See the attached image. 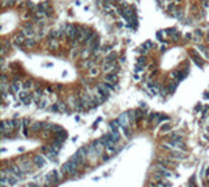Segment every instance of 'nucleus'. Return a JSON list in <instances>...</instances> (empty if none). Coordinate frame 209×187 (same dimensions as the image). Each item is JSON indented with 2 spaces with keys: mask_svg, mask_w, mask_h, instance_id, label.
I'll return each mask as SVG.
<instances>
[{
  "mask_svg": "<svg viewBox=\"0 0 209 187\" xmlns=\"http://www.w3.org/2000/svg\"><path fill=\"white\" fill-rule=\"evenodd\" d=\"M28 187H38V186H37V185H35V183H30V185H29Z\"/></svg>",
  "mask_w": 209,
  "mask_h": 187,
  "instance_id": "obj_32",
  "label": "nucleus"
},
{
  "mask_svg": "<svg viewBox=\"0 0 209 187\" xmlns=\"http://www.w3.org/2000/svg\"><path fill=\"white\" fill-rule=\"evenodd\" d=\"M150 47H152V43H150V42H148V43H144V45H143V48H146V50H149Z\"/></svg>",
  "mask_w": 209,
  "mask_h": 187,
  "instance_id": "obj_27",
  "label": "nucleus"
},
{
  "mask_svg": "<svg viewBox=\"0 0 209 187\" xmlns=\"http://www.w3.org/2000/svg\"><path fill=\"white\" fill-rule=\"evenodd\" d=\"M41 95H42V90H41V89H37V90H35V95H34V101H35V102H39Z\"/></svg>",
  "mask_w": 209,
  "mask_h": 187,
  "instance_id": "obj_14",
  "label": "nucleus"
},
{
  "mask_svg": "<svg viewBox=\"0 0 209 187\" xmlns=\"http://www.w3.org/2000/svg\"><path fill=\"white\" fill-rule=\"evenodd\" d=\"M31 86H33V81L28 80V81H25V83H24V88L25 89H30Z\"/></svg>",
  "mask_w": 209,
  "mask_h": 187,
  "instance_id": "obj_20",
  "label": "nucleus"
},
{
  "mask_svg": "<svg viewBox=\"0 0 209 187\" xmlns=\"http://www.w3.org/2000/svg\"><path fill=\"white\" fill-rule=\"evenodd\" d=\"M93 66H94V62H92V60H86L85 63H83L84 68H92Z\"/></svg>",
  "mask_w": 209,
  "mask_h": 187,
  "instance_id": "obj_17",
  "label": "nucleus"
},
{
  "mask_svg": "<svg viewBox=\"0 0 209 187\" xmlns=\"http://www.w3.org/2000/svg\"><path fill=\"white\" fill-rule=\"evenodd\" d=\"M115 59H116V52H111L104 58V63H114L112 60H115Z\"/></svg>",
  "mask_w": 209,
  "mask_h": 187,
  "instance_id": "obj_10",
  "label": "nucleus"
},
{
  "mask_svg": "<svg viewBox=\"0 0 209 187\" xmlns=\"http://www.w3.org/2000/svg\"><path fill=\"white\" fill-rule=\"evenodd\" d=\"M143 115H144V114H143V111L141 110H136L135 111V117H136V119H140V118H143Z\"/></svg>",
  "mask_w": 209,
  "mask_h": 187,
  "instance_id": "obj_21",
  "label": "nucleus"
},
{
  "mask_svg": "<svg viewBox=\"0 0 209 187\" xmlns=\"http://www.w3.org/2000/svg\"><path fill=\"white\" fill-rule=\"evenodd\" d=\"M65 34L68 35L69 39H73V38H77V30L73 25H67L65 26Z\"/></svg>",
  "mask_w": 209,
  "mask_h": 187,
  "instance_id": "obj_2",
  "label": "nucleus"
},
{
  "mask_svg": "<svg viewBox=\"0 0 209 187\" xmlns=\"http://www.w3.org/2000/svg\"><path fill=\"white\" fill-rule=\"evenodd\" d=\"M34 164H35L38 167H43L44 165H46V160H44L42 156H39V154H38V156L34 157Z\"/></svg>",
  "mask_w": 209,
  "mask_h": 187,
  "instance_id": "obj_3",
  "label": "nucleus"
},
{
  "mask_svg": "<svg viewBox=\"0 0 209 187\" xmlns=\"http://www.w3.org/2000/svg\"><path fill=\"white\" fill-rule=\"evenodd\" d=\"M15 4V0H8V5H13Z\"/></svg>",
  "mask_w": 209,
  "mask_h": 187,
  "instance_id": "obj_29",
  "label": "nucleus"
},
{
  "mask_svg": "<svg viewBox=\"0 0 209 187\" xmlns=\"http://www.w3.org/2000/svg\"><path fill=\"white\" fill-rule=\"evenodd\" d=\"M106 149H107V152H110V153H112V152H115V145L114 144H111V145H108V147H106Z\"/></svg>",
  "mask_w": 209,
  "mask_h": 187,
  "instance_id": "obj_22",
  "label": "nucleus"
},
{
  "mask_svg": "<svg viewBox=\"0 0 209 187\" xmlns=\"http://www.w3.org/2000/svg\"><path fill=\"white\" fill-rule=\"evenodd\" d=\"M22 34H24V35H28V37H31V35L34 34V30H33V28H31V24H30V22H29V24H26L25 29L22 30Z\"/></svg>",
  "mask_w": 209,
  "mask_h": 187,
  "instance_id": "obj_5",
  "label": "nucleus"
},
{
  "mask_svg": "<svg viewBox=\"0 0 209 187\" xmlns=\"http://www.w3.org/2000/svg\"><path fill=\"white\" fill-rule=\"evenodd\" d=\"M111 48H112L111 46H106V47H102L101 51H102V52H108V50H111Z\"/></svg>",
  "mask_w": 209,
  "mask_h": 187,
  "instance_id": "obj_26",
  "label": "nucleus"
},
{
  "mask_svg": "<svg viewBox=\"0 0 209 187\" xmlns=\"http://www.w3.org/2000/svg\"><path fill=\"white\" fill-rule=\"evenodd\" d=\"M58 110H59V111H67L65 105H63V103H58Z\"/></svg>",
  "mask_w": 209,
  "mask_h": 187,
  "instance_id": "obj_23",
  "label": "nucleus"
},
{
  "mask_svg": "<svg viewBox=\"0 0 209 187\" xmlns=\"http://www.w3.org/2000/svg\"><path fill=\"white\" fill-rule=\"evenodd\" d=\"M196 34H197V35H200V37H201V35H203V31H201V30H196Z\"/></svg>",
  "mask_w": 209,
  "mask_h": 187,
  "instance_id": "obj_30",
  "label": "nucleus"
},
{
  "mask_svg": "<svg viewBox=\"0 0 209 187\" xmlns=\"http://www.w3.org/2000/svg\"><path fill=\"white\" fill-rule=\"evenodd\" d=\"M170 157H171V158H175V160H184V158H186L184 153L178 152V150H172V152H170Z\"/></svg>",
  "mask_w": 209,
  "mask_h": 187,
  "instance_id": "obj_4",
  "label": "nucleus"
},
{
  "mask_svg": "<svg viewBox=\"0 0 209 187\" xmlns=\"http://www.w3.org/2000/svg\"><path fill=\"white\" fill-rule=\"evenodd\" d=\"M104 9H106V12H108V13H112V8H111V5L110 4H104Z\"/></svg>",
  "mask_w": 209,
  "mask_h": 187,
  "instance_id": "obj_24",
  "label": "nucleus"
},
{
  "mask_svg": "<svg viewBox=\"0 0 209 187\" xmlns=\"http://www.w3.org/2000/svg\"><path fill=\"white\" fill-rule=\"evenodd\" d=\"M156 173H157V175H161L162 178H163V177H166V178L171 177V171L167 170V167L163 166V165H157V167H156Z\"/></svg>",
  "mask_w": 209,
  "mask_h": 187,
  "instance_id": "obj_1",
  "label": "nucleus"
},
{
  "mask_svg": "<svg viewBox=\"0 0 209 187\" xmlns=\"http://www.w3.org/2000/svg\"><path fill=\"white\" fill-rule=\"evenodd\" d=\"M16 42L17 43H25V39H24V34H20V35H17L16 37Z\"/></svg>",
  "mask_w": 209,
  "mask_h": 187,
  "instance_id": "obj_18",
  "label": "nucleus"
},
{
  "mask_svg": "<svg viewBox=\"0 0 209 187\" xmlns=\"http://www.w3.org/2000/svg\"><path fill=\"white\" fill-rule=\"evenodd\" d=\"M21 89V84L19 83V81H15V83H12V86L9 88V90H12V92H20Z\"/></svg>",
  "mask_w": 209,
  "mask_h": 187,
  "instance_id": "obj_11",
  "label": "nucleus"
},
{
  "mask_svg": "<svg viewBox=\"0 0 209 187\" xmlns=\"http://www.w3.org/2000/svg\"><path fill=\"white\" fill-rule=\"evenodd\" d=\"M98 75V70L97 68H90L89 70V76H97Z\"/></svg>",
  "mask_w": 209,
  "mask_h": 187,
  "instance_id": "obj_19",
  "label": "nucleus"
},
{
  "mask_svg": "<svg viewBox=\"0 0 209 187\" xmlns=\"http://www.w3.org/2000/svg\"><path fill=\"white\" fill-rule=\"evenodd\" d=\"M127 115L128 114H122L120 115V118H119V123H122V126L123 127H127V124H128V120H127Z\"/></svg>",
  "mask_w": 209,
  "mask_h": 187,
  "instance_id": "obj_12",
  "label": "nucleus"
},
{
  "mask_svg": "<svg viewBox=\"0 0 209 187\" xmlns=\"http://www.w3.org/2000/svg\"><path fill=\"white\" fill-rule=\"evenodd\" d=\"M38 130H42V123H34L33 127H31V131H38Z\"/></svg>",
  "mask_w": 209,
  "mask_h": 187,
  "instance_id": "obj_16",
  "label": "nucleus"
},
{
  "mask_svg": "<svg viewBox=\"0 0 209 187\" xmlns=\"http://www.w3.org/2000/svg\"><path fill=\"white\" fill-rule=\"evenodd\" d=\"M88 54H89V48L83 50V52H81V56H83V58H85V56H88Z\"/></svg>",
  "mask_w": 209,
  "mask_h": 187,
  "instance_id": "obj_25",
  "label": "nucleus"
},
{
  "mask_svg": "<svg viewBox=\"0 0 209 187\" xmlns=\"http://www.w3.org/2000/svg\"><path fill=\"white\" fill-rule=\"evenodd\" d=\"M104 80H106L107 83H112V84H115L116 81H118V76H116L115 73H108V75L104 76Z\"/></svg>",
  "mask_w": 209,
  "mask_h": 187,
  "instance_id": "obj_7",
  "label": "nucleus"
},
{
  "mask_svg": "<svg viewBox=\"0 0 209 187\" xmlns=\"http://www.w3.org/2000/svg\"><path fill=\"white\" fill-rule=\"evenodd\" d=\"M148 88L152 90L153 94H157V93H158V85H157V84H153L152 81H150V83H148Z\"/></svg>",
  "mask_w": 209,
  "mask_h": 187,
  "instance_id": "obj_13",
  "label": "nucleus"
},
{
  "mask_svg": "<svg viewBox=\"0 0 209 187\" xmlns=\"http://www.w3.org/2000/svg\"><path fill=\"white\" fill-rule=\"evenodd\" d=\"M54 139L55 140H59V141H64L67 139V132L65 131H59L55 134V136H54Z\"/></svg>",
  "mask_w": 209,
  "mask_h": 187,
  "instance_id": "obj_6",
  "label": "nucleus"
},
{
  "mask_svg": "<svg viewBox=\"0 0 209 187\" xmlns=\"http://www.w3.org/2000/svg\"><path fill=\"white\" fill-rule=\"evenodd\" d=\"M170 124H165V126H162V128H161V131H169L170 130Z\"/></svg>",
  "mask_w": 209,
  "mask_h": 187,
  "instance_id": "obj_28",
  "label": "nucleus"
},
{
  "mask_svg": "<svg viewBox=\"0 0 209 187\" xmlns=\"http://www.w3.org/2000/svg\"><path fill=\"white\" fill-rule=\"evenodd\" d=\"M157 187H171V183L167 182L166 179H163V178H161V179L157 181Z\"/></svg>",
  "mask_w": 209,
  "mask_h": 187,
  "instance_id": "obj_8",
  "label": "nucleus"
},
{
  "mask_svg": "<svg viewBox=\"0 0 209 187\" xmlns=\"http://www.w3.org/2000/svg\"><path fill=\"white\" fill-rule=\"evenodd\" d=\"M172 11H174V5H172V4H171V5L169 7V12H172Z\"/></svg>",
  "mask_w": 209,
  "mask_h": 187,
  "instance_id": "obj_31",
  "label": "nucleus"
},
{
  "mask_svg": "<svg viewBox=\"0 0 209 187\" xmlns=\"http://www.w3.org/2000/svg\"><path fill=\"white\" fill-rule=\"evenodd\" d=\"M25 45H26V47H33L34 45H35V41L31 39V38H29V39L25 41Z\"/></svg>",
  "mask_w": 209,
  "mask_h": 187,
  "instance_id": "obj_15",
  "label": "nucleus"
},
{
  "mask_svg": "<svg viewBox=\"0 0 209 187\" xmlns=\"http://www.w3.org/2000/svg\"><path fill=\"white\" fill-rule=\"evenodd\" d=\"M102 68H103V71H104V72L114 71V70H115V63H104Z\"/></svg>",
  "mask_w": 209,
  "mask_h": 187,
  "instance_id": "obj_9",
  "label": "nucleus"
}]
</instances>
